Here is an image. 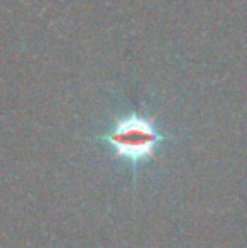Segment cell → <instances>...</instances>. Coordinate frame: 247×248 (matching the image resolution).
I'll use <instances>...</instances> for the list:
<instances>
[{"mask_svg":"<svg viewBox=\"0 0 247 248\" xmlns=\"http://www.w3.org/2000/svg\"><path fill=\"white\" fill-rule=\"evenodd\" d=\"M166 139L168 135L161 134L151 118L137 113L120 117L107 134L99 135V140L109 144L115 155L131 162L132 167L151 159Z\"/></svg>","mask_w":247,"mask_h":248,"instance_id":"1","label":"cell"}]
</instances>
